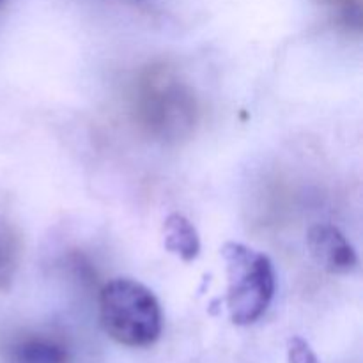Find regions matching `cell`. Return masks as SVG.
<instances>
[{"instance_id":"1","label":"cell","mask_w":363,"mask_h":363,"mask_svg":"<svg viewBox=\"0 0 363 363\" xmlns=\"http://www.w3.org/2000/svg\"><path fill=\"white\" fill-rule=\"evenodd\" d=\"M131 112L138 126L163 142L188 137L197 123L194 91L167 66H151L131 89Z\"/></svg>"},{"instance_id":"2","label":"cell","mask_w":363,"mask_h":363,"mask_svg":"<svg viewBox=\"0 0 363 363\" xmlns=\"http://www.w3.org/2000/svg\"><path fill=\"white\" fill-rule=\"evenodd\" d=\"M99 321L116 342L147 347L162 335L163 315L151 289L133 279H113L99 293Z\"/></svg>"},{"instance_id":"3","label":"cell","mask_w":363,"mask_h":363,"mask_svg":"<svg viewBox=\"0 0 363 363\" xmlns=\"http://www.w3.org/2000/svg\"><path fill=\"white\" fill-rule=\"evenodd\" d=\"M222 257L227 269V308L238 326L254 325L275 296V269L261 252L241 243H225Z\"/></svg>"},{"instance_id":"4","label":"cell","mask_w":363,"mask_h":363,"mask_svg":"<svg viewBox=\"0 0 363 363\" xmlns=\"http://www.w3.org/2000/svg\"><path fill=\"white\" fill-rule=\"evenodd\" d=\"M307 247L319 268L332 275H346L358 266V255L337 227L318 223L307 234Z\"/></svg>"},{"instance_id":"5","label":"cell","mask_w":363,"mask_h":363,"mask_svg":"<svg viewBox=\"0 0 363 363\" xmlns=\"http://www.w3.org/2000/svg\"><path fill=\"white\" fill-rule=\"evenodd\" d=\"M163 243L170 254L177 255L184 262L197 259L201 252L197 229L190 220L184 218L179 213H172L163 222Z\"/></svg>"},{"instance_id":"6","label":"cell","mask_w":363,"mask_h":363,"mask_svg":"<svg viewBox=\"0 0 363 363\" xmlns=\"http://www.w3.org/2000/svg\"><path fill=\"white\" fill-rule=\"evenodd\" d=\"M16 363H67L69 353L62 342L48 335H30L13 347Z\"/></svg>"},{"instance_id":"7","label":"cell","mask_w":363,"mask_h":363,"mask_svg":"<svg viewBox=\"0 0 363 363\" xmlns=\"http://www.w3.org/2000/svg\"><path fill=\"white\" fill-rule=\"evenodd\" d=\"M16 240L7 227L0 225V287L7 286L16 268Z\"/></svg>"},{"instance_id":"8","label":"cell","mask_w":363,"mask_h":363,"mask_svg":"<svg viewBox=\"0 0 363 363\" xmlns=\"http://www.w3.org/2000/svg\"><path fill=\"white\" fill-rule=\"evenodd\" d=\"M287 358L289 363H319L318 354L311 347V344L301 337H291L287 340Z\"/></svg>"},{"instance_id":"9","label":"cell","mask_w":363,"mask_h":363,"mask_svg":"<svg viewBox=\"0 0 363 363\" xmlns=\"http://www.w3.org/2000/svg\"><path fill=\"white\" fill-rule=\"evenodd\" d=\"M2 4H4V0H0V6H2Z\"/></svg>"}]
</instances>
